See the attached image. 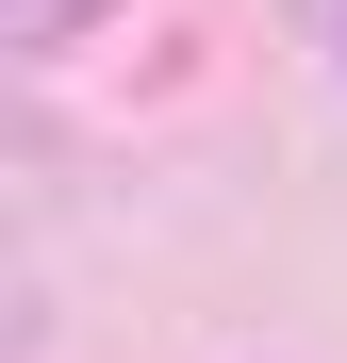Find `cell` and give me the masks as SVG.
I'll return each instance as SVG.
<instances>
[{
	"mask_svg": "<svg viewBox=\"0 0 347 363\" xmlns=\"http://www.w3.org/2000/svg\"><path fill=\"white\" fill-rule=\"evenodd\" d=\"M298 17H314V33H347V0H298Z\"/></svg>",
	"mask_w": 347,
	"mask_h": 363,
	"instance_id": "1",
	"label": "cell"
}]
</instances>
